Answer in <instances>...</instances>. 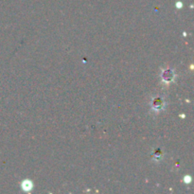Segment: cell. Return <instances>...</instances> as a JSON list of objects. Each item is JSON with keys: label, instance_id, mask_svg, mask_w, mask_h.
<instances>
[{"label": "cell", "instance_id": "cell-1", "mask_svg": "<svg viewBox=\"0 0 194 194\" xmlns=\"http://www.w3.org/2000/svg\"><path fill=\"white\" fill-rule=\"evenodd\" d=\"M163 79L166 81H170L173 80V73L170 70H166L165 72H163Z\"/></svg>", "mask_w": 194, "mask_h": 194}, {"label": "cell", "instance_id": "cell-2", "mask_svg": "<svg viewBox=\"0 0 194 194\" xmlns=\"http://www.w3.org/2000/svg\"><path fill=\"white\" fill-rule=\"evenodd\" d=\"M152 106H154L155 109L158 110V109H161L163 106H164V104H163V101L161 99H155V101H154V103H152Z\"/></svg>", "mask_w": 194, "mask_h": 194}]
</instances>
